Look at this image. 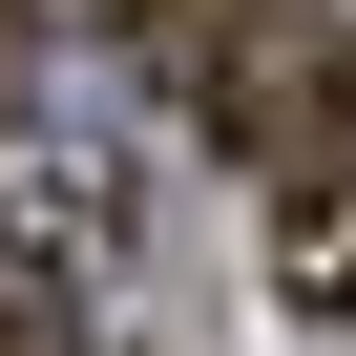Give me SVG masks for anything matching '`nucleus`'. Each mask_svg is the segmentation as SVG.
I'll use <instances>...</instances> for the list:
<instances>
[{
	"mask_svg": "<svg viewBox=\"0 0 356 356\" xmlns=\"http://www.w3.org/2000/svg\"><path fill=\"white\" fill-rule=\"evenodd\" d=\"M42 105V0H0V126Z\"/></svg>",
	"mask_w": 356,
	"mask_h": 356,
	"instance_id": "obj_4",
	"label": "nucleus"
},
{
	"mask_svg": "<svg viewBox=\"0 0 356 356\" xmlns=\"http://www.w3.org/2000/svg\"><path fill=\"white\" fill-rule=\"evenodd\" d=\"M210 126L252 147V189H273V210H252L273 293L356 335V22H273V0H252V42H231Z\"/></svg>",
	"mask_w": 356,
	"mask_h": 356,
	"instance_id": "obj_1",
	"label": "nucleus"
},
{
	"mask_svg": "<svg viewBox=\"0 0 356 356\" xmlns=\"http://www.w3.org/2000/svg\"><path fill=\"white\" fill-rule=\"evenodd\" d=\"M0 356H84V273H42V252H0Z\"/></svg>",
	"mask_w": 356,
	"mask_h": 356,
	"instance_id": "obj_3",
	"label": "nucleus"
},
{
	"mask_svg": "<svg viewBox=\"0 0 356 356\" xmlns=\"http://www.w3.org/2000/svg\"><path fill=\"white\" fill-rule=\"evenodd\" d=\"M63 22L126 63V84H168V105H210L231 84V42H252V0H63Z\"/></svg>",
	"mask_w": 356,
	"mask_h": 356,
	"instance_id": "obj_2",
	"label": "nucleus"
}]
</instances>
